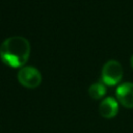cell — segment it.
Listing matches in <instances>:
<instances>
[{"label": "cell", "mask_w": 133, "mask_h": 133, "mask_svg": "<svg viewBox=\"0 0 133 133\" xmlns=\"http://www.w3.org/2000/svg\"><path fill=\"white\" fill-rule=\"evenodd\" d=\"M30 43L23 36H10L0 45V59L10 68H22L30 56Z\"/></svg>", "instance_id": "6da1fadb"}, {"label": "cell", "mask_w": 133, "mask_h": 133, "mask_svg": "<svg viewBox=\"0 0 133 133\" xmlns=\"http://www.w3.org/2000/svg\"><path fill=\"white\" fill-rule=\"evenodd\" d=\"M123 78V66L114 59L108 60L102 68L101 80L105 85L112 86L121 82Z\"/></svg>", "instance_id": "7a4b0ae2"}, {"label": "cell", "mask_w": 133, "mask_h": 133, "mask_svg": "<svg viewBox=\"0 0 133 133\" xmlns=\"http://www.w3.org/2000/svg\"><path fill=\"white\" fill-rule=\"evenodd\" d=\"M18 81L26 88H36L42 83V74L34 66L24 65L18 72Z\"/></svg>", "instance_id": "3957f363"}, {"label": "cell", "mask_w": 133, "mask_h": 133, "mask_svg": "<svg viewBox=\"0 0 133 133\" xmlns=\"http://www.w3.org/2000/svg\"><path fill=\"white\" fill-rule=\"evenodd\" d=\"M117 101L126 108H133V83L124 82L115 89Z\"/></svg>", "instance_id": "277c9868"}, {"label": "cell", "mask_w": 133, "mask_h": 133, "mask_svg": "<svg viewBox=\"0 0 133 133\" xmlns=\"http://www.w3.org/2000/svg\"><path fill=\"white\" fill-rule=\"evenodd\" d=\"M100 114L105 118H112L118 112V102L111 97L104 98L99 106Z\"/></svg>", "instance_id": "5b68a950"}, {"label": "cell", "mask_w": 133, "mask_h": 133, "mask_svg": "<svg viewBox=\"0 0 133 133\" xmlns=\"http://www.w3.org/2000/svg\"><path fill=\"white\" fill-rule=\"evenodd\" d=\"M106 94V85L103 82H95L88 88V95L94 100L102 99Z\"/></svg>", "instance_id": "8992f818"}, {"label": "cell", "mask_w": 133, "mask_h": 133, "mask_svg": "<svg viewBox=\"0 0 133 133\" xmlns=\"http://www.w3.org/2000/svg\"><path fill=\"white\" fill-rule=\"evenodd\" d=\"M131 65H132V68H133V55H132V57H131Z\"/></svg>", "instance_id": "52a82bcc"}]
</instances>
